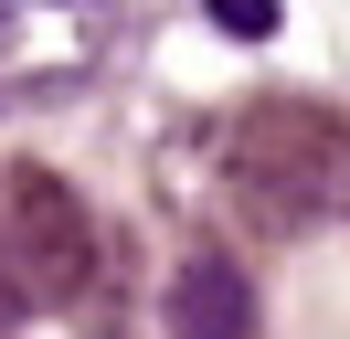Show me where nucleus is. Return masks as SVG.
I'll list each match as a JSON object with an SVG mask.
<instances>
[{"instance_id":"2","label":"nucleus","mask_w":350,"mask_h":339,"mask_svg":"<svg viewBox=\"0 0 350 339\" xmlns=\"http://www.w3.org/2000/svg\"><path fill=\"white\" fill-rule=\"evenodd\" d=\"M0 286L22 297V308H64V297L96 286V212L43 159L0 170Z\"/></svg>"},{"instance_id":"4","label":"nucleus","mask_w":350,"mask_h":339,"mask_svg":"<svg viewBox=\"0 0 350 339\" xmlns=\"http://www.w3.org/2000/svg\"><path fill=\"white\" fill-rule=\"evenodd\" d=\"M202 11H213L223 32H244V42H265V32H276V0H202Z\"/></svg>"},{"instance_id":"3","label":"nucleus","mask_w":350,"mask_h":339,"mask_svg":"<svg viewBox=\"0 0 350 339\" xmlns=\"http://www.w3.org/2000/svg\"><path fill=\"white\" fill-rule=\"evenodd\" d=\"M170 318L180 339H234V329H255V286H244V265L234 254H191V265L170 275Z\"/></svg>"},{"instance_id":"1","label":"nucleus","mask_w":350,"mask_h":339,"mask_svg":"<svg viewBox=\"0 0 350 339\" xmlns=\"http://www.w3.org/2000/svg\"><path fill=\"white\" fill-rule=\"evenodd\" d=\"M223 202L255 244H297V233L350 212V117L308 96H265L223 127Z\"/></svg>"},{"instance_id":"5","label":"nucleus","mask_w":350,"mask_h":339,"mask_svg":"<svg viewBox=\"0 0 350 339\" xmlns=\"http://www.w3.org/2000/svg\"><path fill=\"white\" fill-rule=\"evenodd\" d=\"M0 42H11V0H0Z\"/></svg>"}]
</instances>
